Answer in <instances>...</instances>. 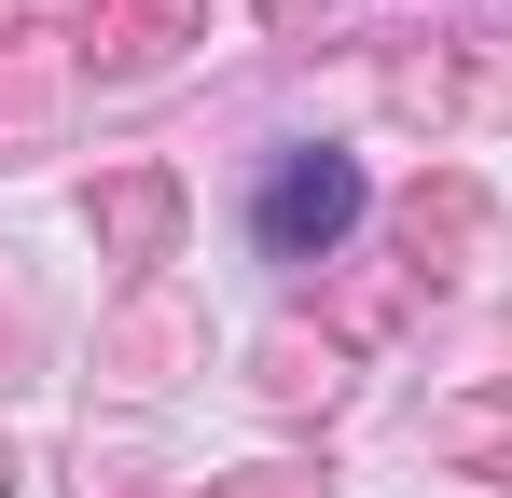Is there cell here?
I'll list each match as a JSON object with an SVG mask.
<instances>
[{
    "label": "cell",
    "mask_w": 512,
    "mask_h": 498,
    "mask_svg": "<svg viewBox=\"0 0 512 498\" xmlns=\"http://www.w3.org/2000/svg\"><path fill=\"white\" fill-rule=\"evenodd\" d=\"M346 222H360V166H346V153H305V166H277V180H263V249H277V263L333 249Z\"/></svg>",
    "instance_id": "6da1fadb"
}]
</instances>
